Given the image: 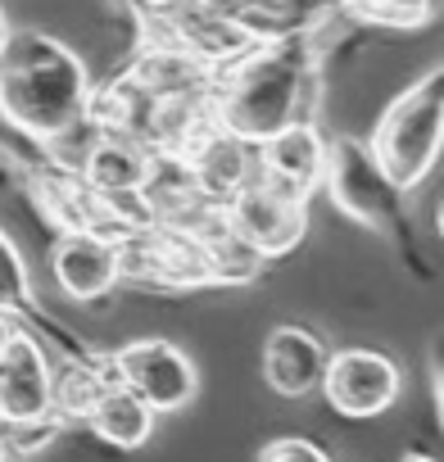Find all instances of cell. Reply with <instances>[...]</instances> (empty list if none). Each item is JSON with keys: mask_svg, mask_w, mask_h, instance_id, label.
<instances>
[{"mask_svg": "<svg viewBox=\"0 0 444 462\" xmlns=\"http://www.w3.org/2000/svg\"><path fill=\"white\" fill-rule=\"evenodd\" d=\"M213 123L250 145L295 123H318L322 109V32L250 42L213 73Z\"/></svg>", "mask_w": 444, "mask_h": 462, "instance_id": "1", "label": "cell"}, {"mask_svg": "<svg viewBox=\"0 0 444 462\" xmlns=\"http://www.w3.org/2000/svg\"><path fill=\"white\" fill-rule=\"evenodd\" d=\"M96 78L87 60L46 28H14L0 42V118L46 145L91 114Z\"/></svg>", "mask_w": 444, "mask_h": 462, "instance_id": "2", "label": "cell"}, {"mask_svg": "<svg viewBox=\"0 0 444 462\" xmlns=\"http://www.w3.org/2000/svg\"><path fill=\"white\" fill-rule=\"evenodd\" d=\"M381 172L408 195L417 190L444 150V69H426L412 87H403L376 118L367 136Z\"/></svg>", "mask_w": 444, "mask_h": 462, "instance_id": "3", "label": "cell"}, {"mask_svg": "<svg viewBox=\"0 0 444 462\" xmlns=\"http://www.w3.org/2000/svg\"><path fill=\"white\" fill-rule=\"evenodd\" d=\"M32 195L55 231H87V236L123 241L127 231L150 222V204L141 190H96L78 172H60L42 163L32 172Z\"/></svg>", "mask_w": 444, "mask_h": 462, "instance_id": "4", "label": "cell"}, {"mask_svg": "<svg viewBox=\"0 0 444 462\" xmlns=\"http://www.w3.org/2000/svg\"><path fill=\"white\" fill-rule=\"evenodd\" d=\"M322 190L331 195V204L363 222L367 231L394 236L399 217H403V190L381 172V163L372 159L367 141L358 136H336L327 141V172H322Z\"/></svg>", "mask_w": 444, "mask_h": 462, "instance_id": "5", "label": "cell"}, {"mask_svg": "<svg viewBox=\"0 0 444 462\" xmlns=\"http://www.w3.org/2000/svg\"><path fill=\"white\" fill-rule=\"evenodd\" d=\"M118 277L145 291H204L213 286L208 245L163 222H145L118 241Z\"/></svg>", "mask_w": 444, "mask_h": 462, "instance_id": "6", "label": "cell"}, {"mask_svg": "<svg viewBox=\"0 0 444 462\" xmlns=\"http://www.w3.org/2000/svg\"><path fill=\"white\" fill-rule=\"evenodd\" d=\"M222 213H227V226L264 263L291 254L309 236V199L268 181L264 172L245 181L232 199H222Z\"/></svg>", "mask_w": 444, "mask_h": 462, "instance_id": "7", "label": "cell"}, {"mask_svg": "<svg viewBox=\"0 0 444 462\" xmlns=\"http://www.w3.org/2000/svg\"><path fill=\"white\" fill-rule=\"evenodd\" d=\"M141 42L177 46V51L204 60L208 69H222L227 60H236L250 46V37L232 19V10L227 5H213V0H168V5L145 10Z\"/></svg>", "mask_w": 444, "mask_h": 462, "instance_id": "8", "label": "cell"}, {"mask_svg": "<svg viewBox=\"0 0 444 462\" xmlns=\"http://www.w3.org/2000/svg\"><path fill=\"white\" fill-rule=\"evenodd\" d=\"M105 358H109L114 376L136 399H145L154 408V417H172V412L190 408L199 394V367L172 340H132Z\"/></svg>", "mask_w": 444, "mask_h": 462, "instance_id": "9", "label": "cell"}, {"mask_svg": "<svg viewBox=\"0 0 444 462\" xmlns=\"http://www.w3.org/2000/svg\"><path fill=\"white\" fill-rule=\"evenodd\" d=\"M318 390L327 394V403L340 417L372 421V417L394 408V399L403 390V372L381 349H331Z\"/></svg>", "mask_w": 444, "mask_h": 462, "instance_id": "10", "label": "cell"}, {"mask_svg": "<svg viewBox=\"0 0 444 462\" xmlns=\"http://www.w3.org/2000/svg\"><path fill=\"white\" fill-rule=\"evenodd\" d=\"M55 417V363L51 349L19 322L0 349V421H42Z\"/></svg>", "mask_w": 444, "mask_h": 462, "instance_id": "11", "label": "cell"}, {"mask_svg": "<svg viewBox=\"0 0 444 462\" xmlns=\"http://www.w3.org/2000/svg\"><path fill=\"white\" fill-rule=\"evenodd\" d=\"M51 273H55V286L73 304H96L123 282L118 277V241L87 236V231H60L55 250H51Z\"/></svg>", "mask_w": 444, "mask_h": 462, "instance_id": "12", "label": "cell"}, {"mask_svg": "<svg viewBox=\"0 0 444 462\" xmlns=\"http://www.w3.org/2000/svg\"><path fill=\"white\" fill-rule=\"evenodd\" d=\"M190 172V181L208 195V199H232L245 181L259 177V145L232 136V132H222L217 123L208 132H199L181 154H177Z\"/></svg>", "mask_w": 444, "mask_h": 462, "instance_id": "13", "label": "cell"}, {"mask_svg": "<svg viewBox=\"0 0 444 462\" xmlns=\"http://www.w3.org/2000/svg\"><path fill=\"white\" fill-rule=\"evenodd\" d=\"M259 172L304 199H313L322 190V172H327V136L318 123H295L282 127L277 136L259 141Z\"/></svg>", "mask_w": 444, "mask_h": 462, "instance_id": "14", "label": "cell"}, {"mask_svg": "<svg viewBox=\"0 0 444 462\" xmlns=\"http://www.w3.org/2000/svg\"><path fill=\"white\" fill-rule=\"evenodd\" d=\"M327 340L309 327H277L268 340H264V381L273 394L282 399H304L322 385V372H327Z\"/></svg>", "mask_w": 444, "mask_h": 462, "instance_id": "15", "label": "cell"}, {"mask_svg": "<svg viewBox=\"0 0 444 462\" xmlns=\"http://www.w3.org/2000/svg\"><path fill=\"white\" fill-rule=\"evenodd\" d=\"M227 10L245 28L250 42L304 37V32H327L331 23H345L336 0H232Z\"/></svg>", "mask_w": 444, "mask_h": 462, "instance_id": "16", "label": "cell"}, {"mask_svg": "<svg viewBox=\"0 0 444 462\" xmlns=\"http://www.w3.org/2000/svg\"><path fill=\"white\" fill-rule=\"evenodd\" d=\"M154 159L159 154H150L132 136L96 127V136H91V145H87V154H82V163L73 172L96 190H145V181L154 172Z\"/></svg>", "mask_w": 444, "mask_h": 462, "instance_id": "17", "label": "cell"}, {"mask_svg": "<svg viewBox=\"0 0 444 462\" xmlns=\"http://www.w3.org/2000/svg\"><path fill=\"white\" fill-rule=\"evenodd\" d=\"M127 73L154 91V96H204L213 91V73L204 60L177 51V46H163V42H141L136 55L127 60Z\"/></svg>", "mask_w": 444, "mask_h": 462, "instance_id": "18", "label": "cell"}, {"mask_svg": "<svg viewBox=\"0 0 444 462\" xmlns=\"http://www.w3.org/2000/svg\"><path fill=\"white\" fill-rule=\"evenodd\" d=\"M154 421H159L154 408H150L145 399H136L123 381H114V385L96 399V408L87 412L91 435L105 439L109 448H118V453H136V448H145L150 435H154Z\"/></svg>", "mask_w": 444, "mask_h": 462, "instance_id": "19", "label": "cell"}, {"mask_svg": "<svg viewBox=\"0 0 444 462\" xmlns=\"http://www.w3.org/2000/svg\"><path fill=\"white\" fill-rule=\"evenodd\" d=\"M114 367L109 358H69L55 372V417L69 421H87V412L96 408V399L114 385Z\"/></svg>", "mask_w": 444, "mask_h": 462, "instance_id": "20", "label": "cell"}, {"mask_svg": "<svg viewBox=\"0 0 444 462\" xmlns=\"http://www.w3.org/2000/svg\"><path fill=\"white\" fill-rule=\"evenodd\" d=\"M345 23H363V28H426L439 10V0H336Z\"/></svg>", "mask_w": 444, "mask_h": 462, "instance_id": "21", "label": "cell"}, {"mask_svg": "<svg viewBox=\"0 0 444 462\" xmlns=\"http://www.w3.org/2000/svg\"><path fill=\"white\" fill-rule=\"evenodd\" d=\"M0 309L23 318L32 313V277H28V263L19 254V245L0 231Z\"/></svg>", "mask_w": 444, "mask_h": 462, "instance_id": "22", "label": "cell"}, {"mask_svg": "<svg viewBox=\"0 0 444 462\" xmlns=\"http://www.w3.org/2000/svg\"><path fill=\"white\" fill-rule=\"evenodd\" d=\"M259 462H331V457L304 435H282L259 448Z\"/></svg>", "mask_w": 444, "mask_h": 462, "instance_id": "23", "label": "cell"}, {"mask_svg": "<svg viewBox=\"0 0 444 462\" xmlns=\"http://www.w3.org/2000/svg\"><path fill=\"white\" fill-rule=\"evenodd\" d=\"M19 322H23V318H14V313H5V309H0V349L10 345V336L19 331Z\"/></svg>", "mask_w": 444, "mask_h": 462, "instance_id": "24", "label": "cell"}, {"mask_svg": "<svg viewBox=\"0 0 444 462\" xmlns=\"http://www.w3.org/2000/svg\"><path fill=\"white\" fill-rule=\"evenodd\" d=\"M399 462H435V457H426V453H408V457H399Z\"/></svg>", "mask_w": 444, "mask_h": 462, "instance_id": "25", "label": "cell"}, {"mask_svg": "<svg viewBox=\"0 0 444 462\" xmlns=\"http://www.w3.org/2000/svg\"><path fill=\"white\" fill-rule=\"evenodd\" d=\"M5 32H10V19H5V10H0V42H5Z\"/></svg>", "mask_w": 444, "mask_h": 462, "instance_id": "26", "label": "cell"}, {"mask_svg": "<svg viewBox=\"0 0 444 462\" xmlns=\"http://www.w3.org/2000/svg\"><path fill=\"white\" fill-rule=\"evenodd\" d=\"M141 5H145V10H154V5H168V0H141Z\"/></svg>", "mask_w": 444, "mask_h": 462, "instance_id": "27", "label": "cell"}, {"mask_svg": "<svg viewBox=\"0 0 444 462\" xmlns=\"http://www.w3.org/2000/svg\"><path fill=\"white\" fill-rule=\"evenodd\" d=\"M213 5H232V0H213Z\"/></svg>", "mask_w": 444, "mask_h": 462, "instance_id": "28", "label": "cell"}, {"mask_svg": "<svg viewBox=\"0 0 444 462\" xmlns=\"http://www.w3.org/2000/svg\"><path fill=\"white\" fill-rule=\"evenodd\" d=\"M0 462H10V457H5V448H0Z\"/></svg>", "mask_w": 444, "mask_h": 462, "instance_id": "29", "label": "cell"}]
</instances>
